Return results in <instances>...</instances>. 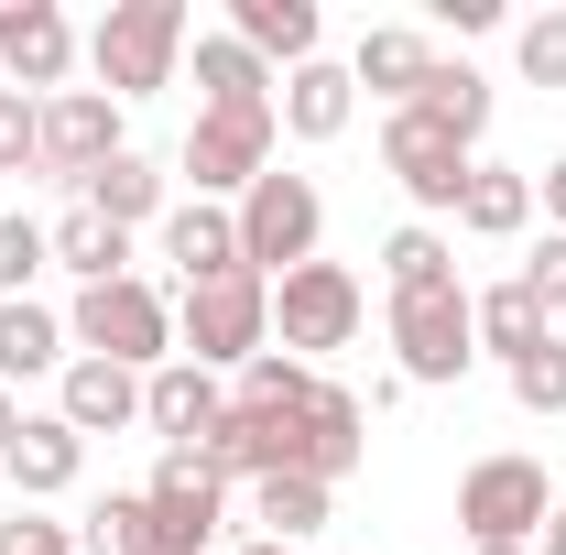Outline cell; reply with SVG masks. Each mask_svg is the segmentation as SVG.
Returning <instances> with one entry per match:
<instances>
[{
    "mask_svg": "<svg viewBox=\"0 0 566 555\" xmlns=\"http://www.w3.org/2000/svg\"><path fill=\"white\" fill-rule=\"evenodd\" d=\"M381 273H392V294H458V251H447L436 229H392Z\"/></svg>",
    "mask_w": 566,
    "mask_h": 555,
    "instance_id": "obj_27",
    "label": "cell"
},
{
    "mask_svg": "<svg viewBox=\"0 0 566 555\" xmlns=\"http://www.w3.org/2000/svg\"><path fill=\"white\" fill-rule=\"evenodd\" d=\"M240 404H251V415H305V404H316V370L283 359V348H262V359H240Z\"/></svg>",
    "mask_w": 566,
    "mask_h": 555,
    "instance_id": "obj_29",
    "label": "cell"
},
{
    "mask_svg": "<svg viewBox=\"0 0 566 555\" xmlns=\"http://www.w3.org/2000/svg\"><path fill=\"white\" fill-rule=\"evenodd\" d=\"M66 359V327L22 294V305H0V381H33V370H55Z\"/></svg>",
    "mask_w": 566,
    "mask_h": 555,
    "instance_id": "obj_23",
    "label": "cell"
},
{
    "mask_svg": "<svg viewBox=\"0 0 566 555\" xmlns=\"http://www.w3.org/2000/svg\"><path fill=\"white\" fill-rule=\"evenodd\" d=\"M0 458H11V490H22V501H44V490H66L76 469H87V436H76L66 415H33Z\"/></svg>",
    "mask_w": 566,
    "mask_h": 555,
    "instance_id": "obj_14",
    "label": "cell"
},
{
    "mask_svg": "<svg viewBox=\"0 0 566 555\" xmlns=\"http://www.w3.org/2000/svg\"><path fill=\"white\" fill-rule=\"evenodd\" d=\"M44 240H55V262H66L76 283H120V262H132V229H109L98 208H66Z\"/></svg>",
    "mask_w": 566,
    "mask_h": 555,
    "instance_id": "obj_21",
    "label": "cell"
},
{
    "mask_svg": "<svg viewBox=\"0 0 566 555\" xmlns=\"http://www.w3.org/2000/svg\"><path fill=\"white\" fill-rule=\"evenodd\" d=\"M251 512H262V545H294V534H316V523H327V480H305V469H273Z\"/></svg>",
    "mask_w": 566,
    "mask_h": 555,
    "instance_id": "obj_25",
    "label": "cell"
},
{
    "mask_svg": "<svg viewBox=\"0 0 566 555\" xmlns=\"http://www.w3.org/2000/svg\"><path fill=\"white\" fill-rule=\"evenodd\" d=\"M458 523H469L480 545L545 534V469H534V458H480V469L458 480Z\"/></svg>",
    "mask_w": 566,
    "mask_h": 555,
    "instance_id": "obj_7",
    "label": "cell"
},
{
    "mask_svg": "<svg viewBox=\"0 0 566 555\" xmlns=\"http://www.w3.org/2000/svg\"><path fill=\"white\" fill-rule=\"evenodd\" d=\"M458 218H469L480 240H512V229L534 218V186H523V175H501V164H469V197H458Z\"/></svg>",
    "mask_w": 566,
    "mask_h": 555,
    "instance_id": "obj_26",
    "label": "cell"
},
{
    "mask_svg": "<svg viewBox=\"0 0 566 555\" xmlns=\"http://www.w3.org/2000/svg\"><path fill=\"white\" fill-rule=\"evenodd\" d=\"M316 186L305 175H262L251 197H240V273H262V283H283L294 262H316Z\"/></svg>",
    "mask_w": 566,
    "mask_h": 555,
    "instance_id": "obj_4",
    "label": "cell"
},
{
    "mask_svg": "<svg viewBox=\"0 0 566 555\" xmlns=\"http://www.w3.org/2000/svg\"><path fill=\"white\" fill-rule=\"evenodd\" d=\"M87 208L109 218V229H132V218H153V208H164V175H153L142 153H109V164L87 175Z\"/></svg>",
    "mask_w": 566,
    "mask_h": 555,
    "instance_id": "obj_24",
    "label": "cell"
},
{
    "mask_svg": "<svg viewBox=\"0 0 566 555\" xmlns=\"http://www.w3.org/2000/svg\"><path fill=\"white\" fill-rule=\"evenodd\" d=\"M66 55H76V33H66L55 0H0V66L22 76V87H55Z\"/></svg>",
    "mask_w": 566,
    "mask_h": 555,
    "instance_id": "obj_13",
    "label": "cell"
},
{
    "mask_svg": "<svg viewBox=\"0 0 566 555\" xmlns=\"http://www.w3.org/2000/svg\"><path fill=\"white\" fill-rule=\"evenodd\" d=\"M512 404H534V415H566V338L545 327V338L512 359Z\"/></svg>",
    "mask_w": 566,
    "mask_h": 555,
    "instance_id": "obj_31",
    "label": "cell"
},
{
    "mask_svg": "<svg viewBox=\"0 0 566 555\" xmlns=\"http://www.w3.org/2000/svg\"><path fill=\"white\" fill-rule=\"evenodd\" d=\"M480 555H523V545H480Z\"/></svg>",
    "mask_w": 566,
    "mask_h": 555,
    "instance_id": "obj_41",
    "label": "cell"
},
{
    "mask_svg": "<svg viewBox=\"0 0 566 555\" xmlns=\"http://www.w3.org/2000/svg\"><path fill=\"white\" fill-rule=\"evenodd\" d=\"M415 109L436 121V132H458V142H480V132H491V87H480L469 66H436V76H424V98H415Z\"/></svg>",
    "mask_w": 566,
    "mask_h": 555,
    "instance_id": "obj_28",
    "label": "cell"
},
{
    "mask_svg": "<svg viewBox=\"0 0 566 555\" xmlns=\"http://www.w3.org/2000/svg\"><path fill=\"white\" fill-rule=\"evenodd\" d=\"M33 132H44V109H33L22 87H0V175H22V164H33Z\"/></svg>",
    "mask_w": 566,
    "mask_h": 555,
    "instance_id": "obj_35",
    "label": "cell"
},
{
    "mask_svg": "<svg viewBox=\"0 0 566 555\" xmlns=\"http://www.w3.org/2000/svg\"><path fill=\"white\" fill-rule=\"evenodd\" d=\"M240 44H251V55L316 66V0H240Z\"/></svg>",
    "mask_w": 566,
    "mask_h": 555,
    "instance_id": "obj_22",
    "label": "cell"
},
{
    "mask_svg": "<svg viewBox=\"0 0 566 555\" xmlns=\"http://www.w3.org/2000/svg\"><path fill=\"white\" fill-rule=\"evenodd\" d=\"M523 294H534L545 316H556V305H566V229H556V240H545V251H534V262H523Z\"/></svg>",
    "mask_w": 566,
    "mask_h": 555,
    "instance_id": "obj_36",
    "label": "cell"
},
{
    "mask_svg": "<svg viewBox=\"0 0 566 555\" xmlns=\"http://www.w3.org/2000/svg\"><path fill=\"white\" fill-rule=\"evenodd\" d=\"M218 415H229V404H218V370H197V359H164V370H142V425H153V436L197 447Z\"/></svg>",
    "mask_w": 566,
    "mask_h": 555,
    "instance_id": "obj_12",
    "label": "cell"
},
{
    "mask_svg": "<svg viewBox=\"0 0 566 555\" xmlns=\"http://www.w3.org/2000/svg\"><path fill=\"white\" fill-rule=\"evenodd\" d=\"M11 436H22V415H11V392H0V447H11Z\"/></svg>",
    "mask_w": 566,
    "mask_h": 555,
    "instance_id": "obj_39",
    "label": "cell"
},
{
    "mask_svg": "<svg viewBox=\"0 0 566 555\" xmlns=\"http://www.w3.org/2000/svg\"><path fill=\"white\" fill-rule=\"evenodd\" d=\"M175 305H164V294H153V283H87V294H76V348H87V359H120V370H164V359H175Z\"/></svg>",
    "mask_w": 566,
    "mask_h": 555,
    "instance_id": "obj_3",
    "label": "cell"
},
{
    "mask_svg": "<svg viewBox=\"0 0 566 555\" xmlns=\"http://www.w3.org/2000/svg\"><path fill=\"white\" fill-rule=\"evenodd\" d=\"M164 262H186V283H218V273H240V218L229 208H175L164 218Z\"/></svg>",
    "mask_w": 566,
    "mask_h": 555,
    "instance_id": "obj_16",
    "label": "cell"
},
{
    "mask_svg": "<svg viewBox=\"0 0 566 555\" xmlns=\"http://www.w3.org/2000/svg\"><path fill=\"white\" fill-rule=\"evenodd\" d=\"M469 327V294H392V348H403V381H458L480 359Z\"/></svg>",
    "mask_w": 566,
    "mask_h": 555,
    "instance_id": "obj_8",
    "label": "cell"
},
{
    "mask_svg": "<svg viewBox=\"0 0 566 555\" xmlns=\"http://www.w3.org/2000/svg\"><path fill=\"white\" fill-rule=\"evenodd\" d=\"M0 555H76V545L55 534V523H33V512H11V523H0Z\"/></svg>",
    "mask_w": 566,
    "mask_h": 555,
    "instance_id": "obj_37",
    "label": "cell"
},
{
    "mask_svg": "<svg viewBox=\"0 0 566 555\" xmlns=\"http://www.w3.org/2000/svg\"><path fill=\"white\" fill-rule=\"evenodd\" d=\"M251 555H294V545H251Z\"/></svg>",
    "mask_w": 566,
    "mask_h": 555,
    "instance_id": "obj_42",
    "label": "cell"
},
{
    "mask_svg": "<svg viewBox=\"0 0 566 555\" xmlns=\"http://www.w3.org/2000/svg\"><path fill=\"white\" fill-rule=\"evenodd\" d=\"M87 55H98V98H153L186 55V0H120Z\"/></svg>",
    "mask_w": 566,
    "mask_h": 555,
    "instance_id": "obj_1",
    "label": "cell"
},
{
    "mask_svg": "<svg viewBox=\"0 0 566 555\" xmlns=\"http://www.w3.org/2000/svg\"><path fill=\"white\" fill-rule=\"evenodd\" d=\"M55 415L76 425V436H109V425L142 415V370H120V359H66V404Z\"/></svg>",
    "mask_w": 566,
    "mask_h": 555,
    "instance_id": "obj_15",
    "label": "cell"
},
{
    "mask_svg": "<svg viewBox=\"0 0 566 555\" xmlns=\"http://www.w3.org/2000/svg\"><path fill=\"white\" fill-rule=\"evenodd\" d=\"M197 87H208V109H273V76H262V55L240 33H208L197 44Z\"/></svg>",
    "mask_w": 566,
    "mask_h": 555,
    "instance_id": "obj_20",
    "label": "cell"
},
{
    "mask_svg": "<svg viewBox=\"0 0 566 555\" xmlns=\"http://www.w3.org/2000/svg\"><path fill=\"white\" fill-rule=\"evenodd\" d=\"M424 76H436V55H424V33H359V66H349V87H381V98H403L415 109L424 98Z\"/></svg>",
    "mask_w": 566,
    "mask_h": 555,
    "instance_id": "obj_19",
    "label": "cell"
},
{
    "mask_svg": "<svg viewBox=\"0 0 566 555\" xmlns=\"http://www.w3.org/2000/svg\"><path fill=\"white\" fill-rule=\"evenodd\" d=\"M55 262V240L33 229V218H0V305H22V283Z\"/></svg>",
    "mask_w": 566,
    "mask_h": 555,
    "instance_id": "obj_33",
    "label": "cell"
},
{
    "mask_svg": "<svg viewBox=\"0 0 566 555\" xmlns=\"http://www.w3.org/2000/svg\"><path fill=\"white\" fill-rule=\"evenodd\" d=\"M294 425H305V480H327V490H338V480L359 469V404L316 381V404H305Z\"/></svg>",
    "mask_w": 566,
    "mask_h": 555,
    "instance_id": "obj_18",
    "label": "cell"
},
{
    "mask_svg": "<svg viewBox=\"0 0 566 555\" xmlns=\"http://www.w3.org/2000/svg\"><path fill=\"white\" fill-rule=\"evenodd\" d=\"M120 153V98H98V87H66V98H44V132H33V164H55V175H98Z\"/></svg>",
    "mask_w": 566,
    "mask_h": 555,
    "instance_id": "obj_10",
    "label": "cell"
},
{
    "mask_svg": "<svg viewBox=\"0 0 566 555\" xmlns=\"http://www.w3.org/2000/svg\"><path fill=\"white\" fill-rule=\"evenodd\" d=\"M545 555H566V512H556V523H545Z\"/></svg>",
    "mask_w": 566,
    "mask_h": 555,
    "instance_id": "obj_40",
    "label": "cell"
},
{
    "mask_svg": "<svg viewBox=\"0 0 566 555\" xmlns=\"http://www.w3.org/2000/svg\"><path fill=\"white\" fill-rule=\"evenodd\" d=\"M523 76H534V87H566V11L523 22Z\"/></svg>",
    "mask_w": 566,
    "mask_h": 555,
    "instance_id": "obj_34",
    "label": "cell"
},
{
    "mask_svg": "<svg viewBox=\"0 0 566 555\" xmlns=\"http://www.w3.org/2000/svg\"><path fill=\"white\" fill-rule=\"evenodd\" d=\"M273 327H283V359L294 348H349L359 338V283L338 262H294L273 283Z\"/></svg>",
    "mask_w": 566,
    "mask_h": 555,
    "instance_id": "obj_5",
    "label": "cell"
},
{
    "mask_svg": "<svg viewBox=\"0 0 566 555\" xmlns=\"http://www.w3.org/2000/svg\"><path fill=\"white\" fill-rule=\"evenodd\" d=\"M87 555H164L153 545V501H98V512H87Z\"/></svg>",
    "mask_w": 566,
    "mask_h": 555,
    "instance_id": "obj_32",
    "label": "cell"
},
{
    "mask_svg": "<svg viewBox=\"0 0 566 555\" xmlns=\"http://www.w3.org/2000/svg\"><path fill=\"white\" fill-rule=\"evenodd\" d=\"M273 121L294 142H338V132H349V66H294L283 98H273Z\"/></svg>",
    "mask_w": 566,
    "mask_h": 555,
    "instance_id": "obj_17",
    "label": "cell"
},
{
    "mask_svg": "<svg viewBox=\"0 0 566 555\" xmlns=\"http://www.w3.org/2000/svg\"><path fill=\"white\" fill-rule=\"evenodd\" d=\"M381 164L403 175V197H415V208H458V197H469V142L436 132L424 109H392V132H381Z\"/></svg>",
    "mask_w": 566,
    "mask_h": 555,
    "instance_id": "obj_9",
    "label": "cell"
},
{
    "mask_svg": "<svg viewBox=\"0 0 566 555\" xmlns=\"http://www.w3.org/2000/svg\"><path fill=\"white\" fill-rule=\"evenodd\" d=\"M175 327H186V348H175V359H197V370H218V359H262V338H273V283H262V273L186 283Z\"/></svg>",
    "mask_w": 566,
    "mask_h": 555,
    "instance_id": "obj_2",
    "label": "cell"
},
{
    "mask_svg": "<svg viewBox=\"0 0 566 555\" xmlns=\"http://www.w3.org/2000/svg\"><path fill=\"white\" fill-rule=\"evenodd\" d=\"M469 327H480V338H491L501 359H523V348L545 338V305H534L523 283H501V294H480V305H469Z\"/></svg>",
    "mask_w": 566,
    "mask_h": 555,
    "instance_id": "obj_30",
    "label": "cell"
},
{
    "mask_svg": "<svg viewBox=\"0 0 566 555\" xmlns=\"http://www.w3.org/2000/svg\"><path fill=\"white\" fill-rule=\"evenodd\" d=\"M142 501H153V545H164V555H197V545L218 534V480L186 458V447L153 469V490H142Z\"/></svg>",
    "mask_w": 566,
    "mask_h": 555,
    "instance_id": "obj_11",
    "label": "cell"
},
{
    "mask_svg": "<svg viewBox=\"0 0 566 555\" xmlns=\"http://www.w3.org/2000/svg\"><path fill=\"white\" fill-rule=\"evenodd\" d=\"M186 175H197V197H251L262 175H273V109H208L197 132H186Z\"/></svg>",
    "mask_w": 566,
    "mask_h": 555,
    "instance_id": "obj_6",
    "label": "cell"
},
{
    "mask_svg": "<svg viewBox=\"0 0 566 555\" xmlns=\"http://www.w3.org/2000/svg\"><path fill=\"white\" fill-rule=\"evenodd\" d=\"M545 208H556V229H566V164H556V175H545Z\"/></svg>",
    "mask_w": 566,
    "mask_h": 555,
    "instance_id": "obj_38",
    "label": "cell"
}]
</instances>
